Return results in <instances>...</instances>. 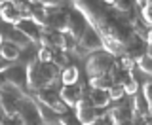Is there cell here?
I'll list each match as a JSON object with an SVG mask.
<instances>
[{"instance_id": "1", "label": "cell", "mask_w": 152, "mask_h": 125, "mask_svg": "<svg viewBox=\"0 0 152 125\" xmlns=\"http://www.w3.org/2000/svg\"><path fill=\"white\" fill-rule=\"evenodd\" d=\"M104 49V42L101 34L97 32V28L88 25L86 27V31L82 32V36L78 38V42H76V47L70 53H76L80 57H88L89 53H95V51H103Z\"/></svg>"}, {"instance_id": "2", "label": "cell", "mask_w": 152, "mask_h": 125, "mask_svg": "<svg viewBox=\"0 0 152 125\" xmlns=\"http://www.w3.org/2000/svg\"><path fill=\"white\" fill-rule=\"evenodd\" d=\"M114 65V57L107 51H95L86 57V74L88 78H95L101 74H108Z\"/></svg>"}, {"instance_id": "3", "label": "cell", "mask_w": 152, "mask_h": 125, "mask_svg": "<svg viewBox=\"0 0 152 125\" xmlns=\"http://www.w3.org/2000/svg\"><path fill=\"white\" fill-rule=\"evenodd\" d=\"M17 118L21 119L23 125H44L40 118V110H38V102L34 99H28L23 95L17 102Z\"/></svg>"}, {"instance_id": "4", "label": "cell", "mask_w": 152, "mask_h": 125, "mask_svg": "<svg viewBox=\"0 0 152 125\" xmlns=\"http://www.w3.org/2000/svg\"><path fill=\"white\" fill-rule=\"evenodd\" d=\"M36 100L40 104H44V106L48 108H51L55 114H65V112H69V106L61 100L59 97V91L57 89H50V87H44V89H38L36 91Z\"/></svg>"}, {"instance_id": "5", "label": "cell", "mask_w": 152, "mask_h": 125, "mask_svg": "<svg viewBox=\"0 0 152 125\" xmlns=\"http://www.w3.org/2000/svg\"><path fill=\"white\" fill-rule=\"evenodd\" d=\"M4 81L10 85H13L15 89L23 91L27 87V68L25 65H10L6 70L2 72Z\"/></svg>"}, {"instance_id": "6", "label": "cell", "mask_w": 152, "mask_h": 125, "mask_svg": "<svg viewBox=\"0 0 152 125\" xmlns=\"http://www.w3.org/2000/svg\"><path fill=\"white\" fill-rule=\"evenodd\" d=\"M69 23H70V12L66 8H53L50 9L48 15V28L57 32H66L69 31Z\"/></svg>"}, {"instance_id": "7", "label": "cell", "mask_w": 152, "mask_h": 125, "mask_svg": "<svg viewBox=\"0 0 152 125\" xmlns=\"http://www.w3.org/2000/svg\"><path fill=\"white\" fill-rule=\"evenodd\" d=\"M107 118L112 125H131L133 123V112L129 102H122L107 110Z\"/></svg>"}, {"instance_id": "8", "label": "cell", "mask_w": 152, "mask_h": 125, "mask_svg": "<svg viewBox=\"0 0 152 125\" xmlns=\"http://www.w3.org/2000/svg\"><path fill=\"white\" fill-rule=\"evenodd\" d=\"M74 108H76L74 116L78 118V121L82 123V125H91L95 119H97V108L89 102L88 95H84V97L74 104Z\"/></svg>"}, {"instance_id": "9", "label": "cell", "mask_w": 152, "mask_h": 125, "mask_svg": "<svg viewBox=\"0 0 152 125\" xmlns=\"http://www.w3.org/2000/svg\"><path fill=\"white\" fill-rule=\"evenodd\" d=\"M13 28L19 31V32H23V34L31 40V44L38 46V40H40V28L42 27H38L34 21H31L28 17H23V19H19L17 23H13Z\"/></svg>"}, {"instance_id": "10", "label": "cell", "mask_w": 152, "mask_h": 125, "mask_svg": "<svg viewBox=\"0 0 152 125\" xmlns=\"http://www.w3.org/2000/svg\"><path fill=\"white\" fill-rule=\"evenodd\" d=\"M84 91H82V85L80 84H70V85H61L59 89V97L61 100L66 104V106H74L80 99L84 97Z\"/></svg>"}, {"instance_id": "11", "label": "cell", "mask_w": 152, "mask_h": 125, "mask_svg": "<svg viewBox=\"0 0 152 125\" xmlns=\"http://www.w3.org/2000/svg\"><path fill=\"white\" fill-rule=\"evenodd\" d=\"M27 68V87L32 91L42 89V78H40V61L32 59L31 62L25 65Z\"/></svg>"}, {"instance_id": "12", "label": "cell", "mask_w": 152, "mask_h": 125, "mask_svg": "<svg viewBox=\"0 0 152 125\" xmlns=\"http://www.w3.org/2000/svg\"><path fill=\"white\" fill-rule=\"evenodd\" d=\"M124 51H126L124 55H127V57H131V59L137 61L139 57L145 55V51H146V42H142L141 38H137V36L131 32L129 40H127L126 46H124Z\"/></svg>"}, {"instance_id": "13", "label": "cell", "mask_w": 152, "mask_h": 125, "mask_svg": "<svg viewBox=\"0 0 152 125\" xmlns=\"http://www.w3.org/2000/svg\"><path fill=\"white\" fill-rule=\"evenodd\" d=\"M131 112H133V118H148V100L142 93L137 91L135 95H131Z\"/></svg>"}, {"instance_id": "14", "label": "cell", "mask_w": 152, "mask_h": 125, "mask_svg": "<svg viewBox=\"0 0 152 125\" xmlns=\"http://www.w3.org/2000/svg\"><path fill=\"white\" fill-rule=\"evenodd\" d=\"M88 19L84 15H80V13H70V23H69V34L74 38L76 42H78V38L82 36V32L86 31V27H88Z\"/></svg>"}, {"instance_id": "15", "label": "cell", "mask_w": 152, "mask_h": 125, "mask_svg": "<svg viewBox=\"0 0 152 125\" xmlns=\"http://www.w3.org/2000/svg\"><path fill=\"white\" fill-rule=\"evenodd\" d=\"M88 99L95 108H108L112 102L110 95H108V89H93L91 87V91L88 93Z\"/></svg>"}, {"instance_id": "16", "label": "cell", "mask_w": 152, "mask_h": 125, "mask_svg": "<svg viewBox=\"0 0 152 125\" xmlns=\"http://www.w3.org/2000/svg\"><path fill=\"white\" fill-rule=\"evenodd\" d=\"M48 15H50V9H46L44 6H38V4H31L27 17L31 21H34L38 27H46L48 25Z\"/></svg>"}, {"instance_id": "17", "label": "cell", "mask_w": 152, "mask_h": 125, "mask_svg": "<svg viewBox=\"0 0 152 125\" xmlns=\"http://www.w3.org/2000/svg\"><path fill=\"white\" fill-rule=\"evenodd\" d=\"M0 19H2L4 23H17L19 19H23V15L12 2H6V4L0 6Z\"/></svg>"}, {"instance_id": "18", "label": "cell", "mask_w": 152, "mask_h": 125, "mask_svg": "<svg viewBox=\"0 0 152 125\" xmlns=\"http://www.w3.org/2000/svg\"><path fill=\"white\" fill-rule=\"evenodd\" d=\"M19 53H21V49L15 46V44H12V42H8V40H4L2 44H0V57L2 59H6V61H17L19 59Z\"/></svg>"}, {"instance_id": "19", "label": "cell", "mask_w": 152, "mask_h": 125, "mask_svg": "<svg viewBox=\"0 0 152 125\" xmlns=\"http://www.w3.org/2000/svg\"><path fill=\"white\" fill-rule=\"evenodd\" d=\"M6 40L8 42H12V44H15L19 49H27L28 46H32L31 44V40L23 34V32H19V31H15V28H10V31L6 32Z\"/></svg>"}, {"instance_id": "20", "label": "cell", "mask_w": 152, "mask_h": 125, "mask_svg": "<svg viewBox=\"0 0 152 125\" xmlns=\"http://www.w3.org/2000/svg\"><path fill=\"white\" fill-rule=\"evenodd\" d=\"M78 78H80V72H78V66L74 65H69L65 70H61V85L78 84Z\"/></svg>"}, {"instance_id": "21", "label": "cell", "mask_w": 152, "mask_h": 125, "mask_svg": "<svg viewBox=\"0 0 152 125\" xmlns=\"http://www.w3.org/2000/svg\"><path fill=\"white\" fill-rule=\"evenodd\" d=\"M114 84L110 74H101L95 76V78H89V87L93 89H110V85Z\"/></svg>"}, {"instance_id": "22", "label": "cell", "mask_w": 152, "mask_h": 125, "mask_svg": "<svg viewBox=\"0 0 152 125\" xmlns=\"http://www.w3.org/2000/svg\"><path fill=\"white\" fill-rule=\"evenodd\" d=\"M38 110H40V118H42V121H44V125H55L57 121H59V114H55L51 108H48V106L38 102Z\"/></svg>"}, {"instance_id": "23", "label": "cell", "mask_w": 152, "mask_h": 125, "mask_svg": "<svg viewBox=\"0 0 152 125\" xmlns=\"http://www.w3.org/2000/svg\"><path fill=\"white\" fill-rule=\"evenodd\" d=\"M122 87L126 91V95H135L137 91H139V81H137V78L129 72V74L122 80Z\"/></svg>"}, {"instance_id": "24", "label": "cell", "mask_w": 152, "mask_h": 125, "mask_svg": "<svg viewBox=\"0 0 152 125\" xmlns=\"http://www.w3.org/2000/svg\"><path fill=\"white\" fill-rule=\"evenodd\" d=\"M53 65L57 66V70H65L66 66H69V62H70V59H69V53L66 51H55L53 53Z\"/></svg>"}, {"instance_id": "25", "label": "cell", "mask_w": 152, "mask_h": 125, "mask_svg": "<svg viewBox=\"0 0 152 125\" xmlns=\"http://www.w3.org/2000/svg\"><path fill=\"white\" fill-rule=\"evenodd\" d=\"M112 6L116 8L118 13H129L135 6V0H114Z\"/></svg>"}, {"instance_id": "26", "label": "cell", "mask_w": 152, "mask_h": 125, "mask_svg": "<svg viewBox=\"0 0 152 125\" xmlns=\"http://www.w3.org/2000/svg\"><path fill=\"white\" fill-rule=\"evenodd\" d=\"M135 65L139 66V68L145 72V74H148V76H152V57H148V55H142V57H139V59L135 61Z\"/></svg>"}, {"instance_id": "27", "label": "cell", "mask_w": 152, "mask_h": 125, "mask_svg": "<svg viewBox=\"0 0 152 125\" xmlns=\"http://www.w3.org/2000/svg\"><path fill=\"white\" fill-rule=\"evenodd\" d=\"M53 53H55L53 49L40 47V49H38V53H36V59L40 61V62H51V61H53Z\"/></svg>"}, {"instance_id": "28", "label": "cell", "mask_w": 152, "mask_h": 125, "mask_svg": "<svg viewBox=\"0 0 152 125\" xmlns=\"http://www.w3.org/2000/svg\"><path fill=\"white\" fill-rule=\"evenodd\" d=\"M133 34H135L137 38H141L142 42H146V40H148V28L142 25V23L137 21L135 25H133Z\"/></svg>"}, {"instance_id": "29", "label": "cell", "mask_w": 152, "mask_h": 125, "mask_svg": "<svg viewBox=\"0 0 152 125\" xmlns=\"http://www.w3.org/2000/svg\"><path fill=\"white\" fill-rule=\"evenodd\" d=\"M108 95H110V100H120L126 95V91H124L122 84H112L110 89H108Z\"/></svg>"}, {"instance_id": "30", "label": "cell", "mask_w": 152, "mask_h": 125, "mask_svg": "<svg viewBox=\"0 0 152 125\" xmlns=\"http://www.w3.org/2000/svg\"><path fill=\"white\" fill-rule=\"evenodd\" d=\"M141 15H142L145 25L152 27V2H145V6H142V9H141Z\"/></svg>"}, {"instance_id": "31", "label": "cell", "mask_w": 152, "mask_h": 125, "mask_svg": "<svg viewBox=\"0 0 152 125\" xmlns=\"http://www.w3.org/2000/svg\"><path fill=\"white\" fill-rule=\"evenodd\" d=\"M59 125H82V123L78 121V118H76V116L65 112V114H61V116H59Z\"/></svg>"}, {"instance_id": "32", "label": "cell", "mask_w": 152, "mask_h": 125, "mask_svg": "<svg viewBox=\"0 0 152 125\" xmlns=\"http://www.w3.org/2000/svg\"><path fill=\"white\" fill-rule=\"evenodd\" d=\"M116 62L122 70H127V72H131L133 66H135V59H131V57H127V55H122V59L116 61Z\"/></svg>"}, {"instance_id": "33", "label": "cell", "mask_w": 152, "mask_h": 125, "mask_svg": "<svg viewBox=\"0 0 152 125\" xmlns=\"http://www.w3.org/2000/svg\"><path fill=\"white\" fill-rule=\"evenodd\" d=\"M142 95L146 97V100H152V80L145 81V85H142Z\"/></svg>"}, {"instance_id": "34", "label": "cell", "mask_w": 152, "mask_h": 125, "mask_svg": "<svg viewBox=\"0 0 152 125\" xmlns=\"http://www.w3.org/2000/svg\"><path fill=\"white\" fill-rule=\"evenodd\" d=\"M4 125H23V123L17 116H13V118H4Z\"/></svg>"}, {"instance_id": "35", "label": "cell", "mask_w": 152, "mask_h": 125, "mask_svg": "<svg viewBox=\"0 0 152 125\" xmlns=\"http://www.w3.org/2000/svg\"><path fill=\"white\" fill-rule=\"evenodd\" d=\"M91 125H112V123H110V119H108L107 116H99Z\"/></svg>"}, {"instance_id": "36", "label": "cell", "mask_w": 152, "mask_h": 125, "mask_svg": "<svg viewBox=\"0 0 152 125\" xmlns=\"http://www.w3.org/2000/svg\"><path fill=\"white\" fill-rule=\"evenodd\" d=\"M10 65H12V62H10V61H6V59H2V57H0V74H2V72L6 70Z\"/></svg>"}, {"instance_id": "37", "label": "cell", "mask_w": 152, "mask_h": 125, "mask_svg": "<svg viewBox=\"0 0 152 125\" xmlns=\"http://www.w3.org/2000/svg\"><path fill=\"white\" fill-rule=\"evenodd\" d=\"M145 55L152 57V42H148V44H146V51H145Z\"/></svg>"}, {"instance_id": "38", "label": "cell", "mask_w": 152, "mask_h": 125, "mask_svg": "<svg viewBox=\"0 0 152 125\" xmlns=\"http://www.w3.org/2000/svg\"><path fill=\"white\" fill-rule=\"evenodd\" d=\"M148 42H152V27L148 28V40H146V44H148Z\"/></svg>"}, {"instance_id": "39", "label": "cell", "mask_w": 152, "mask_h": 125, "mask_svg": "<svg viewBox=\"0 0 152 125\" xmlns=\"http://www.w3.org/2000/svg\"><path fill=\"white\" fill-rule=\"evenodd\" d=\"M145 2H146V0H135L137 6H145Z\"/></svg>"}, {"instance_id": "40", "label": "cell", "mask_w": 152, "mask_h": 125, "mask_svg": "<svg viewBox=\"0 0 152 125\" xmlns=\"http://www.w3.org/2000/svg\"><path fill=\"white\" fill-rule=\"evenodd\" d=\"M148 116H152V100H148Z\"/></svg>"}, {"instance_id": "41", "label": "cell", "mask_w": 152, "mask_h": 125, "mask_svg": "<svg viewBox=\"0 0 152 125\" xmlns=\"http://www.w3.org/2000/svg\"><path fill=\"white\" fill-rule=\"evenodd\" d=\"M4 42V34H2V31H0V44Z\"/></svg>"}, {"instance_id": "42", "label": "cell", "mask_w": 152, "mask_h": 125, "mask_svg": "<svg viewBox=\"0 0 152 125\" xmlns=\"http://www.w3.org/2000/svg\"><path fill=\"white\" fill-rule=\"evenodd\" d=\"M103 2H104V4H112L114 0H103Z\"/></svg>"}, {"instance_id": "43", "label": "cell", "mask_w": 152, "mask_h": 125, "mask_svg": "<svg viewBox=\"0 0 152 125\" xmlns=\"http://www.w3.org/2000/svg\"><path fill=\"white\" fill-rule=\"evenodd\" d=\"M6 2H10V0H0V6H2V4H6Z\"/></svg>"}, {"instance_id": "44", "label": "cell", "mask_w": 152, "mask_h": 125, "mask_svg": "<svg viewBox=\"0 0 152 125\" xmlns=\"http://www.w3.org/2000/svg\"><path fill=\"white\" fill-rule=\"evenodd\" d=\"M145 125H152V118H150V119H148V121H146Z\"/></svg>"}, {"instance_id": "45", "label": "cell", "mask_w": 152, "mask_h": 125, "mask_svg": "<svg viewBox=\"0 0 152 125\" xmlns=\"http://www.w3.org/2000/svg\"><path fill=\"white\" fill-rule=\"evenodd\" d=\"M0 97H2V91H0Z\"/></svg>"}]
</instances>
